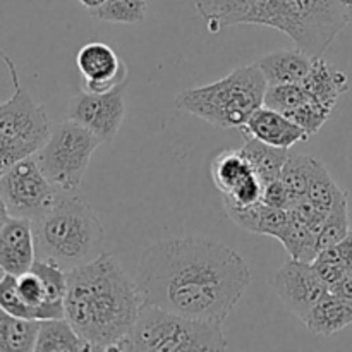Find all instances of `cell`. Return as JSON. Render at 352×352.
Returning a JSON list of instances; mask_svg holds the SVG:
<instances>
[{
  "label": "cell",
  "instance_id": "obj_4",
  "mask_svg": "<svg viewBox=\"0 0 352 352\" xmlns=\"http://www.w3.org/2000/svg\"><path fill=\"white\" fill-rule=\"evenodd\" d=\"M36 258L55 261L65 272L82 267L103 253L105 230L91 206L62 192L54 206L33 222Z\"/></svg>",
  "mask_w": 352,
  "mask_h": 352
},
{
  "label": "cell",
  "instance_id": "obj_15",
  "mask_svg": "<svg viewBox=\"0 0 352 352\" xmlns=\"http://www.w3.org/2000/svg\"><path fill=\"white\" fill-rule=\"evenodd\" d=\"M241 133H246L250 136H254L256 140L263 141V143L284 148V150H289V148L301 143V141L309 140L308 134L298 124L292 122L284 113L268 109L265 105L260 107L250 117L246 126L241 127Z\"/></svg>",
  "mask_w": 352,
  "mask_h": 352
},
{
  "label": "cell",
  "instance_id": "obj_28",
  "mask_svg": "<svg viewBox=\"0 0 352 352\" xmlns=\"http://www.w3.org/2000/svg\"><path fill=\"white\" fill-rule=\"evenodd\" d=\"M332 110V107L325 105V103L318 102V100H315L311 96L308 102H305L301 107L292 110V112L285 117H289L292 122L298 124V126L311 138L313 134L318 133L323 127V124L330 119Z\"/></svg>",
  "mask_w": 352,
  "mask_h": 352
},
{
  "label": "cell",
  "instance_id": "obj_6",
  "mask_svg": "<svg viewBox=\"0 0 352 352\" xmlns=\"http://www.w3.org/2000/svg\"><path fill=\"white\" fill-rule=\"evenodd\" d=\"M222 323L188 318L177 313L144 305L120 344V351L199 352L226 351Z\"/></svg>",
  "mask_w": 352,
  "mask_h": 352
},
{
  "label": "cell",
  "instance_id": "obj_5",
  "mask_svg": "<svg viewBox=\"0 0 352 352\" xmlns=\"http://www.w3.org/2000/svg\"><path fill=\"white\" fill-rule=\"evenodd\" d=\"M267 79L256 64L234 69L212 85L189 88L175 96L181 110L219 129H241L263 107Z\"/></svg>",
  "mask_w": 352,
  "mask_h": 352
},
{
  "label": "cell",
  "instance_id": "obj_33",
  "mask_svg": "<svg viewBox=\"0 0 352 352\" xmlns=\"http://www.w3.org/2000/svg\"><path fill=\"white\" fill-rule=\"evenodd\" d=\"M10 219V213H9V208H7L6 201L2 199V196H0V232H2L3 226L7 223V220Z\"/></svg>",
  "mask_w": 352,
  "mask_h": 352
},
{
  "label": "cell",
  "instance_id": "obj_18",
  "mask_svg": "<svg viewBox=\"0 0 352 352\" xmlns=\"http://www.w3.org/2000/svg\"><path fill=\"white\" fill-rule=\"evenodd\" d=\"M301 85L313 98L332 107V109L336 107L339 96L349 89L347 76L323 60L322 57L313 58L311 69Z\"/></svg>",
  "mask_w": 352,
  "mask_h": 352
},
{
  "label": "cell",
  "instance_id": "obj_9",
  "mask_svg": "<svg viewBox=\"0 0 352 352\" xmlns=\"http://www.w3.org/2000/svg\"><path fill=\"white\" fill-rule=\"evenodd\" d=\"M0 57L9 67L14 82V95L7 102L0 103V134L16 138L40 150L50 136L54 126L43 107L34 102L30 93L21 86L12 60L2 50Z\"/></svg>",
  "mask_w": 352,
  "mask_h": 352
},
{
  "label": "cell",
  "instance_id": "obj_26",
  "mask_svg": "<svg viewBox=\"0 0 352 352\" xmlns=\"http://www.w3.org/2000/svg\"><path fill=\"white\" fill-rule=\"evenodd\" d=\"M342 191L344 189H340L337 186V182L330 177L329 170L316 160L311 172V177H309L308 191H306V196L315 203L316 208L329 213L332 205L336 203V199L342 195Z\"/></svg>",
  "mask_w": 352,
  "mask_h": 352
},
{
  "label": "cell",
  "instance_id": "obj_23",
  "mask_svg": "<svg viewBox=\"0 0 352 352\" xmlns=\"http://www.w3.org/2000/svg\"><path fill=\"white\" fill-rule=\"evenodd\" d=\"M146 7V0H105L100 7L89 10V14L102 23L138 24L144 21Z\"/></svg>",
  "mask_w": 352,
  "mask_h": 352
},
{
  "label": "cell",
  "instance_id": "obj_34",
  "mask_svg": "<svg viewBox=\"0 0 352 352\" xmlns=\"http://www.w3.org/2000/svg\"><path fill=\"white\" fill-rule=\"evenodd\" d=\"M342 7H344V16H346L347 24L352 26V0H342Z\"/></svg>",
  "mask_w": 352,
  "mask_h": 352
},
{
  "label": "cell",
  "instance_id": "obj_31",
  "mask_svg": "<svg viewBox=\"0 0 352 352\" xmlns=\"http://www.w3.org/2000/svg\"><path fill=\"white\" fill-rule=\"evenodd\" d=\"M261 199H263L267 205L275 206V208H282V210H289L296 201L280 179L272 181L263 186V198Z\"/></svg>",
  "mask_w": 352,
  "mask_h": 352
},
{
  "label": "cell",
  "instance_id": "obj_13",
  "mask_svg": "<svg viewBox=\"0 0 352 352\" xmlns=\"http://www.w3.org/2000/svg\"><path fill=\"white\" fill-rule=\"evenodd\" d=\"M76 65L85 79V89L105 93L127 79V65L112 47L102 41H91L78 52Z\"/></svg>",
  "mask_w": 352,
  "mask_h": 352
},
{
  "label": "cell",
  "instance_id": "obj_24",
  "mask_svg": "<svg viewBox=\"0 0 352 352\" xmlns=\"http://www.w3.org/2000/svg\"><path fill=\"white\" fill-rule=\"evenodd\" d=\"M349 208H347V192L342 191V195L336 199L330 212L327 213V219L323 222L322 230L318 236V251L325 248L333 246L340 243L349 236Z\"/></svg>",
  "mask_w": 352,
  "mask_h": 352
},
{
  "label": "cell",
  "instance_id": "obj_1",
  "mask_svg": "<svg viewBox=\"0 0 352 352\" xmlns=\"http://www.w3.org/2000/svg\"><path fill=\"white\" fill-rule=\"evenodd\" d=\"M250 268L227 244L203 237L146 248L136 284L143 302L195 320L223 323L250 285Z\"/></svg>",
  "mask_w": 352,
  "mask_h": 352
},
{
  "label": "cell",
  "instance_id": "obj_30",
  "mask_svg": "<svg viewBox=\"0 0 352 352\" xmlns=\"http://www.w3.org/2000/svg\"><path fill=\"white\" fill-rule=\"evenodd\" d=\"M36 148L24 141L16 140V138L0 134V177L9 170L10 167L21 162L23 158L31 157L36 153Z\"/></svg>",
  "mask_w": 352,
  "mask_h": 352
},
{
  "label": "cell",
  "instance_id": "obj_8",
  "mask_svg": "<svg viewBox=\"0 0 352 352\" xmlns=\"http://www.w3.org/2000/svg\"><path fill=\"white\" fill-rule=\"evenodd\" d=\"M60 195L41 170L34 155L17 162L0 177V196L6 201L10 217L34 222L57 203Z\"/></svg>",
  "mask_w": 352,
  "mask_h": 352
},
{
  "label": "cell",
  "instance_id": "obj_7",
  "mask_svg": "<svg viewBox=\"0 0 352 352\" xmlns=\"http://www.w3.org/2000/svg\"><path fill=\"white\" fill-rule=\"evenodd\" d=\"M102 141L86 127L67 119L52 129L34 153L41 170L60 192H74L85 179L93 153Z\"/></svg>",
  "mask_w": 352,
  "mask_h": 352
},
{
  "label": "cell",
  "instance_id": "obj_36",
  "mask_svg": "<svg viewBox=\"0 0 352 352\" xmlns=\"http://www.w3.org/2000/svg\"><path fill=\"white\" fill-rule=\"evenodd\" d=\"M2 275H3V272H2V270H0V277H2Z\"/></svg>",
  "mask_w": 352,
  "mask_h": 352
},
{
  "label": "cell",
  "instance_id": "obj_11",
  "mask_svg": "<svg viewBox=\"0 0 352 352\" xmlns=\"http://www.w3.org/2000/svg\"><path fill=\"white\" fill-rule=\"evenodd\" d=\"M270 284L285 308L301 322L329 292V285L322 280L313 263L294 258L278 268Z\"/></svg>",
  "mask_w": 352,
  "mask_h": 352
},
{
  "label": "cell",
  "instance_id": "obj_17",
  "mask_svg": "<svg viewBox=\"0 0 352 352\" xmlns=\"http://www.w3.org/2000/svg\"><path fill=\"white\" fill-rule=\"evenodd\" d=\"M306 329L320 337H330L352 325V301L327 292L302 320Z\"/></svg>",
  "mask_w": 352,
  "mask_h": 352
},
{
  "label": "cell",
  "instance_id": "obj_14",
  "mask_svg": "<svg viewBox=\"0 0 352 352\" xmlns=\"http://www.w3.org/2000/svg\"><path fill=\"white\" fill-rule=\"evenodd\" d=\"M36 260L33 222L21 217H10L0 232V270L19 275L31 270Z\"/></svg>",
  "mask_w": 352,
  "mask_h": 352
},
{
  "label": "cell",
  "instance_id": "obj_27",
  "mask_svg": "<svg viewBox=\"0 0 352 352\" xmlns=\"http://www.w3.org/2000/svg\"><path fill=\"white\" fill-rule=\"evenodd\" d=\"M311 98L305 86L301 82H292V85H277L268 86L265 93L263 105L268 109H274L277 112L289 116L292 110L301 107L302 103Z\"/></svg>",
  "mask_w": 352,
  "mask_h": 352
},
{
  "label": "cell",
  "instance_id": "obj_35",
  "mask_svg": "<svg viewBox=\"0 0 352 352\" xmlns=\"http://www.w3.org/2000/svg\"><path fill=\"white\" fill-rule=\"evenodd\" d=\"M79 2H81L88 10H93V9H96V7L102 6L105 0H79Z\"/></svg>",
  "mask_w": 352,
  "mask_h": 352
},
{
  "label": "cell",
  "instance_id": "obj_10",
  "mask_svg": "<svg viewBox=\"0 0 352 352\" xmlns=\"http://www.w3.org/2000/svg\"><path fill=\"white\" fill-rule=\"evenodd\" d=\"M129 78L105 93L79 91L69 103L67 119L81 124L102 143H110L126 116V89Z\"/></svg>",
  "mask_w": 352,
  "mask_h": 352
},
{
  "label": "cell",
  "instance_id": "obj_20",
  "mask_svg": "<svg viewBox=\"0 0 352 352\" xmlns=\"http://www.w3.org/2000/svg\"><path fill=\"white\" fill-rule=\"evenodd\" d=\"M34 351L38 352H81L91 351L89 344L72 329L65 318L41 320Z\"/></svg>",
  "mask_w": 352,
  "mask_h": 352
},
{
  "label": "cell",
  "instance_id": "obj_29",
  "mask_svg": "<svg viewBox=\"0 0 352 352\" xmlns=\"http://www.w3.org/2000/svg\"><path fill=\"white\" fill-rule=\"evenodd\" d=\"M223 208H226L227 215L234 223L241 227V229L248 230V232L260 234L261 220H263L265 212V201L250 203V205H241V203L229 201L223 199Z\"/></svg>",
  "mask_w": 352,
  "mask_h": 352
},
{
  "label": "cell",
  "instance_id": "obj_12",
  "mask_svg": "<svg viewBox=\"0 0 352 352\" xmlns=\"http://www.w3.org/2000/svg\"><path fill=\"white\" fill-rule=\"evenodd\" d=\"M212 181L223 199L250 205L261 201L263 182L253 170L241 150H223L213 158L210 167Z\"/></svg>",
  "mask_w": 352,
  "mask_h": 352
},
{
  "label": "cell",
  "instance_id": "obj_3",
  "mask_svg": "<svg viewBox=\"0 0 352 352\" xmlns=\"http://www.w3.org/2000/svg\"><path fill=\"white\" fill-rule=\"evenodd\" d=\"M195 7L210 33L237 24L268 26L309 57H322L347 24L342 0H195Z\"/></svg>",
  "mask_w": 352,
  "mask_h": 352
},
{
  "label": "cell",
  "instance_id": "obj_25",
  "mask_svg": "<svg viewBox=\"0 0 352 352\" xmlns=\"http://www.w3.org/2000/svg\"><path fill=\"white\" fill-rule=\"evenodd\" d=\"M315 164V158L306 157V155H289L278 179L284 182V186L289 189L294 199L306 196Z\"/></svg>",
  "mask_w": 352,
  "mask_h": 352
},
{
  "label": "cell",
  "instance_id": "obj_22",
  "mask_svg": "<svg viewBox=\"0 0 352 352\" xmlns=\"http://www.w3.org/2000/svg\"><path fill=\"white\" fill-rule=\"evenodd\" d=\"M278 241L287 250L291 258L311 263L318 254V236L309 229L308 223L289 213V222Z\"/></svg>",
  "mask_w": 352,
  "mask_h": 352
},
{
  "label": "cell",
  "instance_id": "obj_21",
  "mask_svg": "<svg viewBox=\"0 0 352 352\" xmlns=\"http://www.w3.org/2000/svg\"><path fill=\"white\" fill-rule=\"evenodd\" d=\"M40 322L9 315L0 308V352L34 351Z\"/></svg>",
  "mask_w": 352,
  "mask_h": 352
},
{
  "label": "cell",
  "instance_id": "obj_16",
  "mask_svg": "<svg viewBox=\"0 0 352 352\" xmlns=\"http://www.w3.org/2000/svg\"><path fill=\"white\" fill-rule=\"evenodd\" d=\"M313 58L306 52L299 50H277L263 55L254 64L260 67L261 74L267 79L268 86L292 85L302 82L311 69Z\"/></svg>",
  "mask_w": 352,
  "mask_h": 352
},
{
  "label": "cell",
  "instance_id": "obj_19",
  "mask_svg": "<svg viewBox=\"0 0 352 352\" xmlns=\"http://www.w3.org/2000/svg\"><path fill=\"white\" fill-rule=\"evenodd\" d=\"M243 136L244 146L241 148V151L246 157V160L250 162L253 170L256 172L260 181L263 182V186L272 181H277L289 158L287 150L272 146V144L263 143V141L256 140V138L250 136L246 133H243Z\"/></svg>",
  "mask_w": 352,
  "mask_h": 352
},
{
  "label": "cell",
  "instance_id": "obj_2",
  "mask_svg": "<svg viewBox=\"0 0 352 352\" xmlns=\"http://www.w3.org/2000/svg\"><path fill=\"white\" fill-rule=\"evenodd\" d=\"M143 306L136 280L113 254L103 251L96 260L67 272L65 320L91 351H120Z\"/></svg>",
  "mask_w": 352,
  "mask_h": 352
},
{
  "label": "cell",
  "instance_id": "obj_32",
  "mask_svg": "<svg viewBox=\"0 0 352 352\" xmlns=\"http://www.w3.org/2000/svg\"><path fill=\"white\" fill-rule=\"evenodd\" d=\"M329 291L340 296V298L352 301V270H347L346 274L340 277V280H337L332 287H329Z\"/></svg>",
  "mask_w": 352,
  "mask_h": 352
}]
</instances>
